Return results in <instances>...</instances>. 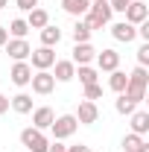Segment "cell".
<instances>
[{"instance_id":"obj_1","label":"cell","mask_w":149,"mask_h":152,"mask_svg":"<svg viewBox=\"0 0 149 152\" xmlns=\"http://www.w3.org/2000/svg\"><path fill=\"white\" fill-rule=\"evenodd\" d=\"M111 6H108V0H99V3H91L88 6V12L82 15L85 18V23H88V29H102V26H108L111 23Z\"/></svg>"},{"instance_id":"obj_2","label":"cell","mask_w":149,"mask_h":152,"mask_svg":"<svg viewBox=\"0 0 149 152\" xmlns=\"http://www.w3.org/2000/svg\"><path fill=\"white\" fill-rule=\"evenodd\" d=\"M146 85H149V73H146V67H140V64H137V67L129 73V85H126V91H123V94L129 96L131 102H140V99L146 96Z\"/></svg>"},{"instance_id":"obj_3","label":"cell","mask_w":149,"mask_h":152,"mask_svg":"<svg viewBox=\"0 0 149 152\" xmlns=\"http://www.w3.org/2000/svg\"><path fill=\"white\" fill-rule=\"evenodd\" d=\"M20 143L26 146V152H47V146H50L47 134L41 129H35V126H29V129L20 132Z\"/></svg>"},{"instance_id":"obj_4","label":"cell","mask_w":149,"mask_h":152,"mask_svg":"<svg viewBox=\"0 0 149 152\" xmlns=\"http://www.w3.org/2000/svg\"><path fill=\"white\" fill-rule=\"evenodd\" d=\"M76 129H79V123H76V117H73V114H61V117H56V120L50 123L53 140H64V137H70Z\"/></svg>"},{"instance_id":"obj_5","label":"cell","mask_w":149,"mask_h":152,"mask_svg":"<svg viewBox=\"0 0 149 152\" xmlns=\"http://www.w3.org/2000/svg\"><path fill=\"white\" fill-rule=\"evenodd\" d=\"M29 67H35V70H50L53 64H56V53H53V47H38L29 53Z\"/></svg>"},{"instance_id":"obj_6","label":"cell","mask_w":149,"mask_h":152,"mask_svg":"<svg viewBox=\"0 0 149 152\" xmlns=\"http://www.w3.org/2000/svg\"><path fill=\"white\" fill-rule=\"evenodd\" d=\"M3 47H6L9 58H15V61H26L29 53H32V47H29V41H26V38H9Z\"/></svg>"},{"instance_id":"obj_7","label":"cell","mask_w":149,"mask_h":152,"mask_svg":"<svg viewBox=\"0 0 149 152\" xmlns=\"http://www.w3.org/2000/svg\"><path fill=\"white\" fill-rule=\"evenodd\" d=\"M73 117H76V123H79V126H91V123L99 120V108H96V102H91V99H82Z\"/></svg>"},{"instance_id":"obj_8","label":"cell","mask_w":149,"mask_h":152,"mask_svg":"<svg viewBox=\"0 0 149 152\" xmlns=\"http://www.w3.org/2000/svg\"><path fill=\"white\" fill-rule=\"evenodd\" d=\"M29 85H32V91L35 94H53V88H56V79H53V73L50 70H38V73H32V79H29Z\"/></svg>"},{"instance_id":"obj_9","label":"cell","mask_w":149,"mask_h":152,"mask_svg":"<svg viewBox=\"0 0 149 152\" xmlns=\"http://www.w3.org/2000/svg\"><path fill=\"white\" fill-rule=\"evenodd\" d=\"M126 20H129L131 26H137V23H143V20H149V6L143 3V0H131L129 6H126Z\"/></svg>"},{"instance_id":"obj_10","label":"cell","mask_w":149,"mask_h":152,"mask_svg":"<svg viewBox=\"0 0 149 152\" xmlns=\"http://www.w3.org/2000/svg\"><path fill=\"white\" fill-rule=\"evenodd\" d=\"M9 76H12V82H15L18 88H26L29 79H32V67H29V61H15L12 70H9Z\"/></svg>"},{"instance_id":"obj_11","label":"cell","mask_w":149,"mask_h":152,"mask_svg":"<svg viewBox=\"0 0 149 152\" xmlns=\"http://www.w3.org/2000/svg\"><path fill=\"white\" fill-rule=\"evenodd\" d=\"M111 35H114V41L131 44V41L137 38V26H131L129 20H120V23H114V26H111Z\"/></svg>"},{"instance_id":"obj_12","label":"cell","mask_w":149,"mask_h":152,"mask_svg":"<svg viewBox=\"0 0 149 152\" xmlns=\"http://www.w3.org/2000/svg\"><path fill=\"white\" fill-rule=\"evenodd\" d=\"M96 67L105 70V73L117 70V67H120V53H117V50H102V53H96Z\"/></svg>"},{"instance_id":"obj_13","label":"cell","mask_w":149,"mask_h":152,"mask_svg":"<svg viewBox=\"0 0 149 152\" xmlns=\"http://www.w3.org/2000/svg\"><path fill=\"white\" fill-rule=\"evenodd\" d=\"M29 114H32V126H35V129H41V132H44V129H50V123L56 120L53 108H47V105H41V108H32Z\"/></svg>"},{"instance_id":"obj_14","label":"cell","mask_w":149,"mask_h":152,"mask_svg":"<svg viewBox=\"0 0 149 152\" xmlns=\"http://www.w3.org/2000/svg\"><path fill=\"white\" fill-rule=\"evenodd\" d=\"M93 58H96V50L91 47V41H85V44H76L73 47V64H91Z\"/></svg>"},{"instance_id":"obj_15","label":"cell","mask_w":149,"mask_h":152,"mask_svg":"<svg viewBox=\"0 0 149 152\" xmlns=\"http://www.w3.org/2000/svg\"><path fill=\"white\" fill-rule=\"evenodd\" d=\"M9 108H12L15 114H29V111H32V96H29V94L12 96V99H9Z\"/></svg>"},{"instance_id":"obj_16","label":"cell","mask_w":149,"mask_h":152,"mask_svg":"<svg viewBox=\"0 0 149 152\" xmlns=\"http://www.w3.org/2000/svg\"><path fill=\"white\" fill-rule=\"evenodd\" d=\"M88 6H91V0H61V9L73 18H82L88 12Z\"/></svg>"},{"instance_id":"obj_17","label":"cell","mask_w":149,"mask_h":152,"mask_svg":"<svg viewBox=\"0 0 149 152\" xmlns=\"http://www.w3.org/2000/svg\"><path fill=\"white\" fill-rule=\"evenodd\" d=\"M131 132L134 134H146L149 132V111H131Z\"/></svg>"},{"instance_id":"obj_18","label":"cell","mask_w":149,"mask_h":152,"mask_svg":"<svg viewBox=\"0 0 149 152\" xmlns=\"http://www.w3.org/2000/svg\"><path fill=\"white\" fill-rule=\"evenodd\" d=\"M58 41H61V29L53 26V23H47V26L41 29V47H56Z\"/></svg>"},{"instance_id":"obj_19","label":"cell","mask_w":149,"mask_h":152,"mask_svg":"<svg viewBox=\"0 0 149 152\" xmlns=\"http://www.w3.org/2000/svg\"><path fill=\"white\" fill-rule=\"evenodd\" d=\"M26 23H29V29H44L47 23H50V15H47V9H32L29 12V18H26Z\"/></svg>"},{"instance_id":"obj_20","label":"cell","mask_w":149,"mask_h":152,"mask_svg":"<svg viewBox=\"0 0 149 152\" xmlns=\"http://www.w3.org/2000/svg\"><path fill=\"white\" fill-rule=\"evenodd\" d=\"M73 73H76L73 61H56V73H53V79H56V82H70Z\"/></svg>"},{"instance_id":"obj_21","label":"cell","mask_w":149,"mask_h":152,"mask_svg":"<svg viewBox=\"0 0 149 152\" xmlns=\"http://www.w3.org/2000/svg\"><path fill=\"white\" fill-rule=\"evenodd\" d=\"M126 85H129V76L123 73V70H111V79H108V88H111L114 94H123V91H126Z\"/></svg>"},{"instance_id":"obj_22","label":"cell","mask_w":149,"mask_h":152,"mask_svg":"<svg viewBox=\"0 0 149 152\" xmlns=\"http://www.w3.org/2000/svg\"><path fill=\"white\" fill-rule=\"evenodd\" d=\"M6 29H9V35H12V38H26V32H29V23H26V18H15L9 26H6Z\"/></svg>"},{"instance_id":"obj_23","label":"cell","mask_w":149,"mask_h":152,"mask_svg":"<svg viewBox=\"0 0 149 152\" xmlns=\"http://www.w3.org/2000/svg\"><path fill=\"white\" fill-rule=\"evenodd\" d=\"M76 67H79V70H76L73 76H79V82H82V85H93V82H96V70H93L91 64H76Z\"/></svg>"},{"instance_id":"obj_24","label":"cell","mask_w":149,"mask_h":152,"mask_svg":"<svg viewBox=\"0 0 149 152\" xmlns=\"http://www.w3.org/2000/svg\"><path fill=\"white\" fill-rule=\"evenodd\" d=\"M70 35H73L76 44H85V41H91V29H88V23H85V20H76Z\"/></svg>"},{"instance_id":"obj_25","label":"cell","mask_w":149,"mask_h":152,"mask_svg":"<svg viewBox=\"0 0 149 152\" xmlns=\"http://www.w3.org/2000/svg\"><path fill=\"white\" fill-rule=\"evenodd\" d=\"M143 143H146V140H143V134H134V132H129L126 137H123V149H126V152H137Z\"/></svg>"},{"instance_id":"obj_26","label":"cell","mask_w":149,"mask_h":152,"mask_svg":"<svg viewBox=\"0 0 149 152\" xmlns=\"http://www.w3.org/2000/svg\"><path fill=\"white\" fill-rule=\"evenodd\" d=\"M114 108H117V114H123V117H126V114H131L134 108H137V102H131L126 94H120V96H117V102H114Z\"/></svg>"},{"instance_id":"obj_27","label":"cell","mask_w":149,"mask_h":152,"mask_svg":"<svg viewBox=\"0 0 149 152\" xmlns=\"http://www.w3.org/2000/svg\"><path fill=\"white\" fill-rule=\"evenodd\" d=\"M99 96H102V85H99V82H93V85H85V99H99Z\"/></svg>"},{"instance_id":"obj_28","label":"cell","mask_w":149,"mask_h":152,"mask_svg":"<svg viewBox=\"0 0 149 152\" xmlns=\"http://www.w3.org/2000/svg\"><path fill=\"white\" fill-rule=\"evenodd\" d=\"M137 64H140V67H146V64H149V41H146V44H140V50H137Z\"/></svg>"},{"instance_id":"obj_29","label":"cell","mask_w":149,"mask_h":152,"mask_svg":"<svg viewBox=\"0 0 149 152\" xmlns=\"http://www.w3.org/2000/svg\"><path fill=\"white\" fill-rule=\"evenodd\" d=\"M15 3H18V9H23V12H32L38 6V0H15Z\"/></svg>"},{"instance_id":"obj_30","label":"cell","mask_w":149,"mask_h":152,"mask_svg":"<svg viewBox=\"0 0 149 152\" xmlns=\"http://www.w3.org/2000/svg\"><path fill=\"white\" fill-rule=\"evenodd\" d=\"M137 35L143 38V41H149V20H143V23H137Z\"/></svg>"},{"instance_id":"obj_31","label":"cell","mask_w":149,"mask_h":152,"mask_svg":"<svg viewBox=\"0 0 149 152\" xmlns=\"http://www.w3.org/2000/svg\"><path fill=\"white\" fill-rule=\"evenodd\" d=\"M47 152H67V146H64L61 140H50V146H47Z\"/></svg>"},{"instance_id":"obj_32","label":"cell","mask_w":149,"mask_h":152,"mask_svg":"<svg viewBox=\"0 0 149 152\" xmlns=\"http://www.w3.org/2000/svg\"><path fill=\"white\" fill-rule=\"evenodd\" d=\"M67 152H91V146H85V143H76V146H67Z\"/></svg>"},{"instance_id":"obj_33","label":"cell","mask_w":149,"mask_h":152,"mask_svg":"<svg viewBox=\"0 0 149 152\" xmlns=\"http://www.w3.org/2000/svg\"><path fill=\"white\" fill-rule=\"evenodd\" d=\"M6 111H9V96L0 94V114H6Z\"/></svg>"},{"instance_id":"obj_34","label":"cell","mask_w":149,"mask_h":152,"mask_svg":"<svg viewBox=\"0 0 149 152\" xmlns=\"http://www.w3.org/2000/svg\"><path fill=\"white\" fill-rule=\"evenodd\" d=\"M6 41H9V29H6V26H0V47H3Z\"/></svg>"},{"instance_id":"obj_35","label":"cell","mask_w":149,"mask_h":152,"mask_svg":"<svg viewBox=\"0 0 149 152\" xmlns=\"http://www.w3.org/2000/svg\"><path fill=\"white\" fill-rule=\"evenodd\" d=\"M137 152H149V143H143V146H140V149H137Z\"/></svg>"},{"instance_id":"obj_36","label":"cell","mask_w":149,"mask_h":152,"mask_svg":"<svg viewBox=\"0 0 149 152\" xmlns=\"http://www.w3.org/2000/svg\"><path fill=\"white\" fill-rule=\"evenodd\" d=\"M6 6H9V0H0V9H6Z\"/></svg>"},{"instance_id":"obj_37","label":"cell","mask_w":149,"mask_h":152,"mask_svg":"<svg viewBox=\"0 0 149 152\" xmlns=\"http://www.w3.org/2000/svg\"><path fill=\"white\" fill-rule=\"evenodd\" d=\"M91 3H99V0H91Z\"/></svg>"},{"instance_id":"obj_38","label":"cell","mask_w":149,"mask_h":152,"mask_svg":"<svg viewBox=\"0 0 149 152\" xmlns=\"http://www.w3.org/2000/svg\"><path fill=\"white\" fill-rule=\"evenodd\" d=\"M126 3H131V0H126Z\"/></svg>"}]
</instances>
